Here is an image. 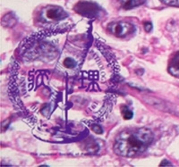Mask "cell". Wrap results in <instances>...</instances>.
Wrapping results in <instances>:
<instances>
[{
    "instance_id": "6da1fadb",
    "label": "cell",
    "mask_w": 179,
    "mask_h": 167,
    "mask_svg": "<svg viewBox=\"0 0 179 167\" xmlns=\"http://www.w3.org/2000/svg\"><path fill=\"white\" fill-rule=\"evenodd\" d=\"M153 140V133L146 128L127 130L119 134L114 150L119 156L134 157L143 153Z\"/></svg>"
},
{
    "instance_id": "7a4b0ae2",
    "label": "cell",
    "mask_w": 179,
    "mask_h": 167,
    "mask_svg": "<svg viewBox=\"0 0 179 167\" xmlns=\"http://www.w3.org/2000/svg\"><path fill=\"white\" fill-rule=\"evenodd\" d=\"M109 29L112 34H114L119 38L125 37L126 35L131 34L134 31L133 25L127 23V22H124L111 23L109 26Z\"/></svg>"
},
{
    "instance_id": "3957f363",
    "label": "cell",
    "mask_w": 179,
    "mask_h": 167,
    "mask_svg": "<svg viewBox=\"0 0 179 167\" xmlns=\"http://www.w3.org/2000/svg\"><path fill=\"white\" fill-rule=\"evenodd\" d=\"M74 10L86 16H96L99 12V8L97 4L86 1L79 2L74 7Z\"/></svg>"
},
{
    "instance_id": "277c9868",
    "label": "cell",
    "mask_w": 179,
    "mask_h": 167,
    "mask_svg": "<svg viewBox=\"0 0 179 167\" xmlns=\"http://www.w3.org/2000/svg\"><path fill=\"white\" fill-rule=\"evenodd\" d=\"M43 13L49 20H62L67 16V13L59 6H48L43 11Z\"/></svg>"
},
{
    "instance_id": "5b68a950",
    "label": "cell",
    "mask_w": 179,
    "mask_h": 167,
    "mask_svg": "<svg viewBox=\"0 0 179 167\" xmlns=\"http://www.w3.org/2000/svg\"><path fill=\"white\" fill-rule=\"evenodd\" d=\"M168 71L171 74L179 77V52H177L171 60Z\"/></svg>"
},
{
    "instance_id": "8992f818",
    "label": "cell",
    "mask_w": 179,
    "mask_h": 167,
    "mask_svg": "<svg viewBox=\"0 0 179 167\" xmlns=\"http://www.w3.org/2000/svg\"><path fill=\"white\" fill-rule=\"evenodd\" d=\"M146 2V0H128V1L124 5V8L126 10L134 8L136 6H142Z\"/></svg>"
},
{
    "instance_id": "52a82bcc",
    "label": "cell",
    "mask_w": 179,
    "mask_h": 167,
    "mask_svg": "<svg viewBox=\"0 0 179 167\" xmlns=\"http://www.w3.org/2000/svg\"><path fill=\"white\" fill-rule=\"evenodd\" d=\"M64 65H65L66 68H70V69H72V68H74V67H75L76 63H75V61H74L73 58H71V57H67V58H66L65 61H64Z\"/></svg>"
},
{
    "instance_id": "ba28073f",
    "label": "cell",
    "mask_w": 179,
    "mask_h": 167,
    "mask_svg": "<svg viewBox=\"0 0 179 167\" xmlns=\"http://www.w3.org/2000/svg\"><path fill=\"white\" fill-rule=\"evenodd\" d=\"M159 1L167 6L179 7V0H159Z\"/></svg>"
},
{
    "instance_id": "9c48e42d",
    "label": "cell",
    "mask_w": 179,
    "mask_h": 167,
    "mask_svg": "<svg viewBox=\"0 0 179 167\" xmlns=\"http://www.w3.org/2000/svg\"><path fill=\"white\" fill-rule=\"evenodd\" d=\"M123 115H124V118H125V120H130V119L132 118L133 113L132 112L131 110L127 109V107H125V109L123 110Z\"/></svg>"
},
{
    "instance_id": "30bf717a",
    "label": "cell",
    "mask_w": 179,
    "mask_h": 167,
    "mask_svg": "<svg viewBox=\"0 0 179 167\" xmlns=\"http://www.w3.org/2000/svg\"><path fill=\"white\" fill-rule=\"evenodd\" d=\"M92 129L94 132L96 133H99V134H101L103 132V130L100 126H99V125H92Z\"/></svg>"
},
{
    "instance_id": "8fae6325",
    "label": "cell",
    "mask_w": 179,
    "mask_h": 167,
    "mask_svg": "<svg viewBox=\"0 0 179 167\" xmlns=\"http://www.w3.org/2000/svg\"><path fill=\"white\" fill-rule=\"evenodd\" d=\"M144 29L147 32H150L152 30V22H145L144 23Z\"/></svg>"
},
{
    "instance_id": "7c38bea8",
    "label": "cell",
    "mask_w": 179,
    "mask_h": 167,
    "mask_svg": "<svg viewBox=\"0 0 179 167\" xmlns=\"http://www.w3.org/2000/svg\"><path fill=\"white\" fill-rule=\"evenodd\" d=\"M160 166H164V165H169V166H172V164L168 161V160H163V162L162 163H160V164H159Z\"/></svg>"
}]
</instances>
